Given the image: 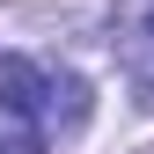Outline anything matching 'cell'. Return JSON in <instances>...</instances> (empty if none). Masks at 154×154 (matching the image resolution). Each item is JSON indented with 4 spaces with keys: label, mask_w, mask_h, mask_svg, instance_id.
Masks as SVG:
<instances>
[{
    "label": "cell",
    "mask_w": 154,
    "mask_h": 154,
    "mask_svg": "<svg viewBox=\"0 0 154 154\" xmlns=\"http://www.w3.org/2000/svg\"><path fill=\"white\" fill-rule=\"evenodd\" d=\"M0 95L8 103H29L44 125H81L88 118V81L66 66H44V59H22V51H0Z\"/></svg>",
    "instance_id": "6da1fadb"
},
{
    "label": "cell",
    "mask_w": 154,
    "mask_h": 154,
    "mask_svg": "<svg viewBox=\"0 0 154 154\" xmlns=\"http://www.w3.org/2000/svg\"><path fill=\"white\" fill-rule=\"evenodd\" d=\"M0 154H44V118L8 95H0Z\"/></svg>",
    "instance_id": "7a4b0ae2"
},
{
    "label": "cell",
    "mask_w": 154,
    "mask_h": 154,
    "mask_svg": "<svg viewBox=\"0 0 154 154\" xmlns=\"http://www.w3.org/2000/svg\"><path fill=\"white\" fill-rule=\"evenodd\" d=\"M147 37H154V8H147Z\"/></svg>",
    "instance_id": "3957f363"
}]
</instances>
